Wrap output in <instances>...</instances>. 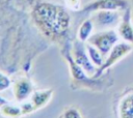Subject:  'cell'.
<instances>
[{"label":"cell","instance_id":"cell-6","mask_svg":"<svg viewBox=\"0 0 133 118\" xmlns=\"http://www.w3.org/2000/svg\"><path fill=\"white\" fill-rule=\"evenodd\" d=\"M73 58L75 62L90 77H95L98 67L91 62V60L88 57L86 48L82 46L81 42L77 41L74 45V51H73Z\"/></svg>","mask_w":133,"mask_h":118},{"label":"cell","instance_id":"cell-2","mask_svg":"<svg viewBox=\"0 0 133 118\" xmlns=\"http://www.w3.org/2000/svg\"><path fill=\"white\" fill-rule=\"evenodd\" d=\"M65 58L68 60L71 75H72V82L75 88H84L90 90H103L107 85L104 80H100L95 77L88 76L74 60L73 56L68 52L65 54Z\"/></svg>","mask_w":133,"mask_h":118},{"label":"cell","instance_id":"cell-9","mask_svg":"<svg viewBox=\"0 0 133 118\" xmlns=\"http://www.w3.org/2000/svg\"><path fill=\"white\" fill-rule=\"evenodd\" d=\"M96 16L94 17V21L97 25L102 27L112 26L115 25L119 20V13L118 11H112V10H99L96 11Z\"/></svg>","mask_w":133,"mask_h":118},{"label":"cell","instance_id":"cell-1","mask_svg":"<svg viewBox=\"0 0 133 118\" xmlns=\"http://www.w3.org/2000/svg\"><path fill=\"white\" fill-rule=\"evenodd\" d=\"M33 20L37 27L51 38L63 36L71 24V18L63 7L46 2L35 6Z\"/></svg>","mask_w":133,"mask_h":118},{"label":"cell","instance_id":"cell-5","mask_svg":"<svg viewBox=\"0 0 133 118\" xmlns=\"http://www.w3.org/2000/svg\"><path fill=\"white\" fill-rule=\"evenodd\" d=\"M131 7L129 0H92L83 7L84 12H92L99 10H112V11H125Z\"/></svg>","mask_w":133,"mask_h":118},{"label":"cell","instance_id":"cell-11","mask_svg":"<svg viewBox=\"0 0 133 118\" xmlns=\"http://www.w3.org/2000/svg\"><path fill=\"white\" fill-rule=\"evenodd\" d=\"M53 94L52 90H44V91H36L33 92V94L31 95V100H30V105L32 106L33 110H37L42 107H44L46 104H48V101L51 99Z\"/></svg>","mask_w":133,"mask_h":118},{"label":"cell","instance_id":"cell-10","mask_svg":"<svg viewBox=\"0 0 133 118\" xmlns=\"http://www.w3.org/2000/svg\"><path fill=\"white\" fill-rule=\"evenodd\" d=\"M118 118H133V92L121 97L117 106Z\"/></svg>","mask_w":133,"mask_h":118},{"label":"cell","instance_id":"cell-15","mask_svg":"<svg viewBox=\"0 0 133 118\" xmlns=\"http://www.w3.org/2000/svg\"><path fill=\"white\" fill-rule=\"evenodd\" d=\"M62 118H83L81 113L75 109V108H69L66 109L63 114H62Z\"/></svg>","mask_w":133,"mask_h":118},{"label":"cell","instance_id":"cell-14","mask_svg":"<svg viewBox=\"0 0 133 118\" xmlns=\"http://www.w3.org/2000/svg\"><path fill=\"white\" fill-rule=\"evenodd\" d=\"M86 51H87V54H88V57L89 59L91 60V62L99 68L102 66V64L104 63V56L102 55V53L97 49L95 48L94 46L91 45H87L86 46Z\"/></svg>","mask_w":133,"mask_h":118},{"label":"cell","instance_id":"cell-13","mask_svg":"<svg viewBox=\"0 0 133 118\" xmlns=\"http://www.w3.org/2000/svg\"><path fill=\"white\" fill-rule=\"evenodd\" d=\"M94 29V23L91 20L84 21L78 30V39L80 41H86L91 36V32Z\"/></svg>","mask_w":133,"mask_h":118},{"label":"cell","instance_id":"cell-3","mask_svg":"<svg viewBox=\"0 0 133 118\" xmlns=\"http://www.w3.org/2000/svg\"><path fill=\"white\" fill-rule=\"evenodd\" d=\"M118 34L113 30H106L91 34L88 38V43L97 48L105 57L109 54L111 49L117 43Z\"/></svg>","mask_w":133,"mask_h":118},{"label":"cell","instance_id":"cell-7","mask_svg":"<svg viewBox=\"0 0 133 118\" xmlns=\"http://www.w3.org/2000/svg\"><path fill=\"white\" fill-rule=\"evenodd\" d=\"M117 34L126 42L133 45V24L131 18V7L127 8L124 11L118 24Z\"/></svg>","mask_w":133,"mask_h":118},{"label":"cell","instance_id":"cell-18","mask_svg":"<svg viewBox=\"0 0 133 118\" xmlns=\"http://www.w3.org/2000/svg\"><path fill=\"white\" fill-rule=\"evenodd\" d=\"M4 104H6V100L3 99V98H0V106H2V105H4Z\"/></svg>","mask_w":133,"mask_h":118},{"label":"cell","instance_id":"cell-17","mask_svg":"<svg viewBox=\"0 0 133 118\" xmlns=\"http://www.w3.org/2000/svg\"><path fill=\"white\" fill-rule=\"evenodd\" d=\"M66 6L70 7L71 9L78 10L80 8V0H65Z\"/></svg>","mask_w":133,"mask_h":118},{"label":"cell","instance_id":"cell-16","mask_svg":"<svg viewBox=\"0 0 133 118\" xmlns=\"http://www.w3.org/2000/svg\"><path fill=\"white\" fill-rule=\"evenodd\" d=\"M10 86V79L0 71V91H4Z\"/></svg>","mask_w":133,"mask_h":118},{"label":"cell","instance_id":"cell-4","mask_svg":"<svg viewBox=\"0 0 133 118\" xmlns=\"http://www.w3.org/2000/svg\"><path fill=\"white\" fill-rule=\"evenodd\" d=\"M133 45L129 43V42H117L109 52V54L107 55V58L104 60V63L102 64L101 67L98 68L95 78H99L101 75H103V72L105 70H107L108 68H110L112 65H114L116 62H118L121 59H123L125 56H127L132 50H133Z\"/></svg>","mask_w":133,"mask_h":118},{"label":"cell","instance_id":"cell-12","mask_svg":"<svg viewBox=\"0 0 133 118\" xmlns=\"http://www.w3.org/2000/svg\"><path fill=\"white\" fill-rule=\"evenodd\" d=\"M0 112L3 116L8 118H19L20 116L24 115L22 106H16V105H9V104L2 105L0 108Z\"/></svg>","mask_w":133,"mask_h":118},{"label":"cell","instance_id":"cell-8","mask_svg":"<svg viewBox=\"0 0 133 118\" xmlns=\"http://www.w3.org/2000/svg\"><path fill=\"white\" fill-rule=\"evenodd\" d=\"M33 94V86L25 78L19 79L14 84V95L17 101L22 102Z\"/></svg>","mask_w":133,"mask_h":118}]
</instances>
